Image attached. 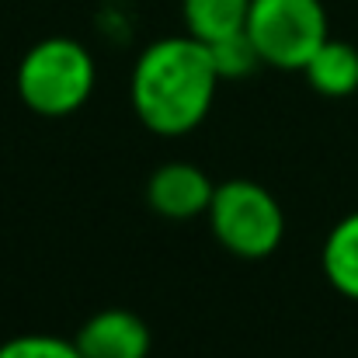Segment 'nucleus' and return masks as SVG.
<instances>
[{"instance_id":"nucleus-5","label":"nucleus","mask_w":358,"mask_h":358,"mask_svg":"<svg viewBox=\"0 0 358 358\" xmlns=\"http://www.w3.org/2000/svg\"><path fill=\"white\" fill-rule=\"evenodd\" d=\"M213 192H216V181L199 164H188V160L160 164L146 181L150 209L160 220H171V223H188V220L206 216Z\"/></svg>"},{"instance_id":"nucleus-8","label":"nucleus","mask_w":358,"mask_h":358,"mask_svg":"<svg viewBox=\"0 0 358 358\" xmlns=\"http://www.w3.org/2000/svg\"><path fill=\"white\" fill-rule=\"evenodd\" d=\"M320 268L338 296L358 303V213H348L331 227L320 247Z\"/></svg>"},{"instance_id":"nucleus-7","label":"nucleus","mask_w":358,"mask_h":358,"mask_svg":"<svg viewBox=\"0 0 358 358\" xmlns=\"http://www.w3.org/2000/svg\"><path fill=\"white\" fill-rule=\"evenodd\" d=\"M306 84L324 98H348L358 91V49L345 38H327L303 66Z\"/></svg>"},{"instance_id":"nucleus-2","label":"nucleus","mask_w":358,"mask_h":358,"mask_svg":"<svg viewBox=\"0 0 358 358\" xmlns=\"http://www.w3.org/2000/svg\"><path fill=\"white\" fill-rule=\"evenodd\" d=\"M98 84V66L94 56L84 42L52 35L35 42L14 73L17 98L28 112L42 119H66L80 112Z\"/></svg>"},{"instance_id":"nucleus-11","label":"nucleus","mask_w":358,"mask_h":358,"mask_svg":"<svg viewBox=\"0 0 358 358\" xmlns=\"http://www.w3.org/2000/svg\"><path fill=\"white\" fill-rule=\"evenodd\" d=\"M0 358H84L73 338L56 334H17L0 345Z\"/></svg>"},{"instance_id":"nucleus-10","label":"nucleus","mask_w":358,"mask_h":358,"mask_svg":"<svg viewBox=\"0 0 358 358\" xmlns=\"http://www.w3.org/2000/svg\"><path fill=\"white\" fill-rule=\"evenodd\" d=\"M209 45V56H213V66L220 73V80H243L250 77L261 63L254 42L247 38V31H237V35H227L220 42H206Z\"/></svg>"},{"instance_id":"nucleus-1","label":"nucleus","mask_w":358,"mask_h":358,"mask_svg":"<svg viewBox=\"0 0 358 358\" xmlns=\"http://www.w3.org/2000/svg\"><path fill=\"white\" fill-rule=\"evenodd\" d=\"M209 45L195 35H167L150 42L129 77V105L150 132L178 139L195 132L220 91Z\"/></svg>"},{"instance_id":"nucleus-4","label":"nucleus","mask_w":358,"mask_h":358,"mask_svg":"<svg viewBox=\"0 0 358 358\" xmlns=\"http://www.w3.org/2000/svg\"><path fill=\"white\" fill-rule=\"evenodd\" d=\"M243 31L264 66L299 73L331 38L324 0H250Z\"/></svg>"},{"instance_id":"nucleus-3","label":"nucleus","mask_w":358,"mask_h":358,"mask_svg":"<svg viewBox=\"0 0 358 358\" xmlns=\"http://www.w3.org/2000/svg\"><path fill=\"white\" fill-rule=\"evenodd\" d=\"M206 220H209V234L216 237V243L243 261L271 257L285 240L282 202L250 178L220 181Z\"/></svg>"},{"instance_id":"nucleus-9","label":"nucleus","mask_w":358,"mask_h":358,"mask_svg":"<svg viewBox=\"0 0 358 358\" xmlns=\"http://www.w3.org/2000/svg\"><path fill=\"white\" fill-rule=\"evenodd\" d=\"M250 0H181L185 31L199 42H220L227 35H237L247 24Z\"/></svg>"},{"instance_id":"nucleus-6","label":"nucleus","mask_w":358,"mask_h":358,"mask_svg":"<svg viewBox=\"0 0 358 358\" xmlns=\"http://www.w3.org/2000/svg\"><path fill=\"white\" fill-rule=\"evenodd\" d=\"M73 345L84 358H150L153 334L139 313L108 306V310L91 313L77 327Z\"/></svg>"}]
</instances>
